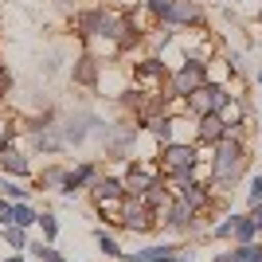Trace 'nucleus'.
Returning <instances> with one entry per match:
<instances>
[{"label": "nucleus", "mask_w": 262, "mask_h": 262, "mask_svg": "<svg viewBox=\"0 0 262 262\" xmlns=\"http://www.w3.org/2000/svg\"><path fill=\"white\" fill-rule=\"evenodd\" d=\"M243 168H247V149H243V141H235V137H223V141L215 145V157H211V188H235V180L243 176Z\"/></svg>", "instance_id": "nucleus-1"}, {"label": "nucleus", "mask_w": 262, "mask_h": 262, "mask_svg": "<svg viewBox=\"0 0 262 262\" xmlns=\"http://www.w3.org/2000/svg\"><path fill=\"white\" fill-rule=\"evenodd\" d=\"M204 82H208V63H204V59H184L180 71L168 78V90H172L176 98H192Z\"/></svg>", "instance_id": "nucleus-2"}, {"label": "nucleus", "mask_w": 262, "mask_h": 262, "mask_svg": "<svg viewBox=\"0 0 262 262\" xmlns=\"http://www.w3.org/2000/svg\"><path fill=\"white\" fill-rule=\"evenodd\" d=\"M184 102H188V110H192L196 118H208V114H223V110L231 106V94L219 86V82H204V86Z\"/></svg>", "instance_id": "nucleus-3"}, {"label": "nucleus", "mask_w": 262, "mask_h": 262, "mask_svg": "<svg viewBox=\"0 0 262 262\" xmlns=\"http://www.w3.org/2000/svg\"><path fill=\"white\" fill-rule=\"evenodd\" d=\"M161 219H157V211L145 204L141 196L133 200V196H125L121 200V227L125 231H133V235H145V231H153Z\"/></svg>", "instance_id": "nucleus-4"}, {"label": "nucleus", "mask_w": 262, "mask_h": 262, "mask_svg": "<svg viewBox=\"0 0 262 262\" xmlns=\"http://www.w3.org/2000/svg\"><path fill=\"white\" fill-rule=\"evenodd\" d=\"M161 172L168 176V180L180 176V172H196V145L168 141V145H164V153H161Z\"/></svg>", "instance_id": "nucleus-5"}, {"label": "nucleus", "mask_w": 262, "mask_h": 262, "mask_svg": "<svg viewBox=\"0 0 262 262\" xmlns=\"http://www.w3.org/2000/svg\"><path fill=\"white\" fill-rule=\"evenodd\" d=\"M157 184H161V168H153V164H129L125 168V192L129 196H145Z\"/></svg>", "instance_id": "nucleus-6"}, {"label": "nucleus", "mask_w": 262, "mask_h": 262, "mask_svg": "<svg viewBox=\"0 0 262 262\" xmlns=\"http://www.w3.org/2000/svg\"><path fill=\"white\" fill-rule=\"evenodd\" d=\"M94 176H98V164H94V161H82L78 168H71V172H67V180H63V188H59V192H63V200H75L82 188L94 184Z\"/></svg>", "instance_id": "nucleus-7"}, {"label": "nucleus", "mask_w": 262, "mask_h": 262, "mask_svg": "<svg viewBox=\"0 0 262 262\" xmlns=\"http://www.w3.org/2000/svg\"><path fill=\"white\" fill-rule=\"evenodd\" d=\"M184 247L176 243H153V247H141V251H125L121 262H176Z\"/></svg>", "instance_id": "nucleus-8"}, {"label": "nucleus", "mask_w": 262, "mask_h": 262, "mask_svg": "<svg viewBox=\"0 0 262 262\" xmlns=\"http://www.w3.org/2000/svg\"><path fill=\"white\" fill-rule=\"evenodd\" d=\"M90 196H94V204H118V200H125L129 192H125V180H118V176H94Z\"/></svg>", "instance_id": "nucleus-9"}, {"label": "nucleus", "mask_w": 262, "mask_h": 262, "mask_svg": "<svg viewBox=\"0 0 262 262\" xmlns=\"http://www.w3.org/2000/svg\"><path fill=\"white\" fill-rule=\"evenodd\" d=\"M204 20V8H200V0H172V12H168V28H196Z\"/></svg>", "instance_id": "nucleus-10"}, {"label": "nucleus", "mask_w": 262, "mask_h": 262, "mask_svg": "<svg viewBox=\"0 0 262 262\" xmlns=\"http://www.w3.org/2000/svg\"><path fill=\"white\" fill-rule=\"evenodd\" d=\"M32 149L35 153H63V129L59 125H32Z\"/></svg>", "instance_id": "nucleus-11"}, {"label": "nucleus", "mask_w": 262, "mask_h": 262, "mask_svg": "<svg viewBox=\"0 0 262 262\" xmlns=\"http://www.w3.org/2000/svg\"><path fill=\"white\" fill-rule=\"evenodd\" d=\"M196 137H200V145H219L223 137H231V125L223 121V114H208V118H200Z\"/></svg>", "instance_id": "nucleus-12"}, {"label": "nucleus", "mask_w": 262, "mask_h": 262, "mask_svg": "<svg viewBox=\"0 0 262 262\" xmlns=\"http://www.w3.org/2000/svg\"><path fill=\"white\" fill-rule=\"evenodd\" d=\"M0 172L4 176H16V180H24V176H32V164H28V157L20 153V149H0Z\"/></svg>", "instance_id": "nucleus-13"}, {"label": "nucleus", "mask_w": 262, "mask_h": 262, "mask_svg": "<svg viewBox=\"0 0 262 262\" xmlns=\"http://www.w3.org/2000/svg\"><path fill=\"white\" fill-rule=\"evenodd\" d=\"M192 219H196V208H192L188 200H180V196H176L172 204H168V211L161 215V223H168L172 231H184L188 223H192Z\"/></svg>", "instance_id": "nucleus-14"}, {"label": "nucleus", "mask_w": 262, "mask_h": 262, "mask_svg": "<svg viewBox=\"0 0 262 262\" xmlns=\"http://www.w3.org/2000/svg\"><path fill=\"white\" fill-rule=\"evenodd\" d=\"M35 223H39V211L24 200V204H12V227H24V231H32Z\"/></svg>", "instance_id": "nucleus-15"}, {"label": "nucleus", "mask_w": 262, "mask_h": 262, "mask_svg": "<svg viewBox=\"0 0 262 262\" xmlns=\"http://www.w3.org/2000/svg\"><path fill=\"white\" fill-rule=\"evenodd\" d=\"M28 254H32L35 262H67L63 254L55 251V243H47V239H35V243H28Z\"/></svg>", "instance_id": "nucleus-16"}, {"label": "nucleus", "mask_w": 262, "mask_h": 262, "mask_svg": "<svg viewBox=\"0 0 262 262\" xmlns=\"http://www.w3.org/2000/svg\"><path fill=\"white\" fill-rule=\"evenodd\" d=\"M94 243H98L102 258H110V262H121V258H125V251L118 247V239H114V235H106V231H94Z\"/></svg>", "instance_id": "nucleus-17"}, {"label": "nucleus", "mask_w": 262, "mask_h": 262, "mask_svg": "<svg viewBox=\"0 0 262 262\" xmlns=\"http://www.w3.org/2000/svg\"><path fill=\"white\" fill-rule=\"evenodd\" d=\"M0 196L12 200V204H24V200L32 196V192H28V188H24L16 176H0Z\"/></svg>", "instance_id": "nucleus-18"}, {"label": "nucleus", "mask_w": 262, "mask_h": 262, "mask_svg": "<svg viewBox=\"0 0 262 262\" xmlns=\"http://www.w3.org/2000/svg\"><path fill=\"white\" fill-rule=\"evenodd\" d=\"M75 82H82V86H94V82H98V63H94L90 55H82L75 63Z\"/></svg>", "instance_id": "nucleus-19"}, {"label": "nucleus", "mask_w": 262, "mask_h": 262, "mask_svg": "<svg viewBox=\"0 0 262 262\" xmlns=\"http://www.w3.org/2000/svg\"><path fill=\"white\" fill-rule=\"evenodd\" d=\"M133 78H137V82H153V78H164V63H161V59H145V63L133 67Z\"/></svg>", "instance_id": "nucleus-20"}, {"label": "nucleus", "mask_w": 262, "mask_h": 262, "mask_svg": "<svg viewBox=\"0 0 262 262\" xmlns=\"http://www.w3.org/2000/svg\"><path fill=\"white\" fill-rule=\"evenodd\" d=\"M262 231H258V223H254V215H239V223H235V235L231 239L235 243H254Z\"/></svg>", "instance_id": "nucleus-21"}, {"label": "nucleus", "mask_w": 262, "mask_h": 262, "mask_svg": "<svg viewBox=\"0 0 262 262\" xmlns=\"http://www.w3.org/2000/svg\"><path fill=\"white\" fill-rule=\"evenodd\" d=\"M0 239L8 243L12 251H28V243H32V239H28V231H24V227H4V231H0Z\"/></svg>", "instance_id": "nucleus-22"}, {"label": "nucleus", "mask_w": 262, "mask_h": 262, "mask_svg": "<svg viewBox=\"0 0 262 262\" xmlns=\"http://www.w3.org/2000/svg\"><path fill=\"white\" fill-rule=\"evenodd\" d=\"M35 227L43 231V239H47V243L59 239V215H55V211H39V223H35Z\"/></svg>", "instance_id": "nucleus-23"}, {"label": "nucleus", "mask_w": 262, "mask_h": 262, "mask_svg": "<svg viewBox=\"0 0 262 262\" xmlns=\"http://www.w3.org/2000/svg\"><path fill=\"white\" fill-rule=\"evenodd\" d=\"M63 180H67V168H43V172L35 176L39 188H63Z\"/></svg>", "instance_id": "nucleus-24"}, {"label": "nucleus", "mask_w": 262, "mask_h": 262, "mask_svg": "<svg viewBox=\"0 0 262 262\" xmlns=\"http://www.w3.org/2000/svg\"><path fill=\"white\" fill-rule=\"evenodd\" d=\"M235 258L239 262H262V243H239V247H235Z\"/></svg>", "instance_id": "nucleus-25"}, {"label": "nucleus", "mask_w": 262, "mask_h": 262, "mask_svg": "<svg viewBox=\"0 0 262 262\" xmlns=\"http://www.w3.org/2000/svg\"><path fill=\"white\" fill-rule=\"evenodd\" d=\"M235 223H239V215H227V219H219L215 227H211V235H215V239H231V235H235Z\"/></svg>", "instance_id": "nucleus-26"}, {"label": "nucleus", "mask_w": 262, "mask_h": 262, "mask_svg": "<svg viewBox=\"0 0 262 262\" xmlns=\"http://www.w3.org/2000/svg\"><path fill=\"white\" fill-rule=\"evenodd\" d=\"M149 12L164 24V20H168V12H172V0H149Z\"/></svg>", "instance_id": "nucleus-27"}, {"label": "nucleus", "mask_w": 262, "mask_h": 262, "mask_svg": "<svg viewBox=\"0 0 262 262\" xmlns=\"http://www.w3.org/2000/svg\"><path fill=\"white\" fill-rule=\"evenodd\" d=\"M247 204H251V208H258V204H262V176H254V180H251V192H247Z\"/></svg>", "instance_id": "nucleus-28"}, {"label": "nucleus", "mask_w": 262, "mask_h": 262, "mask_svg": "<svg viewBox=\"0 0 262 262\" xmlns=\"http://www.w3.org/2000/svg\"><path fill=\"white\" fill-rule=\"evenodd\" d=\"M0 227H12V200L0 196Z\"/></svg>", "instance_id": "nucleus-29"}, {"label": "nucleus", "mask_w": 262, "mask_h": 262, "mask_svg": "<svg viewBox=\"0 0 262 262\" xmlns=\"http://www.w3.org/2000/svg\"><path fill=\"white\" fill-rule=\"evenodd\" d=\"M8 141H12V125L0 118V149H8Z\"/></svg>", "instance_id": "nucleus-30"}, {"label": "nucleus", "mask_w": 262, "mask_h": 262, "mask_svg": "<svg viewBox=\"0 0 262 262\" xmlns=\"http://www.w3.org/2000/svg\"><path fill=\"white\" fill-rule=\"evenodd\" d=\"M211 262H239V258H235V251H219Z\"/></svg>", "instance_id": "nucleus-31"}, {"label": "nucleus", "mask_w": 262, "mask_h": 262, "mask_svg": "<svg viewBox=\"0 0 262 262\" xmlns=\"http://www.w3.org/2000/svg\"><path fill=\"white\" fill-rule=\"evenodd\" d=\"M176 262H196V251H180V258Z\"/></svg>", "instance_id": "nucleus-32"}, {"label": "nucleus", "mask_w": 262, "mask_h": 262, "mask_svg": "<svg viewBox=\"0 0 262 262\" xmlns=\"http://www.w3.org/2000/svg\"><path fill=\"white\" fill-rule=\"evenodd\" d=\"M4 262H28V258H24V254H20V251H12V254H8V258H4Z\"/></svg>", "instance_id": "nucleus-33"}, {"label": "nucleus", "mask_w": 262, "mask_h": 262, "mask_svg": "<svg viewBox=\"0 0 262 262\" xmlns=\"http://www.w3.org/2000/svg\"><path fill=\"white\" fill-rule=\"evenodd\" d=\"M59 4H63V8H71V4H75V0H59Z\"/></svg>", "instance_id": "nucleus-34"}, {"label": "nucleus", "mask_w": 262, "mask_h": 262, "mask_svg": "<svg viewBox=\"0 0 262 262\" xmlns=\"http://www.w3.org/2000/svg\"><path fill=\"white\" fill-rule=\"evenodd\" d=\"M258 86H262V71H258Z\"/></svg>", "instance_id": "nucleus-35"}, {"label": "nucleus", "mask_w": 262, "mask_h": 262, "mask_svg": "<svg viewBox=\"0 0 262 262\" xmlns=\"http://www.w3.org/2000/svg\"><path fill=\"white\" fill-rule=\"evenodd\" d=\"M258 20H262V8H258Z\"/></svg>", "instance_id": "nucleus-36"}]
</instances>
